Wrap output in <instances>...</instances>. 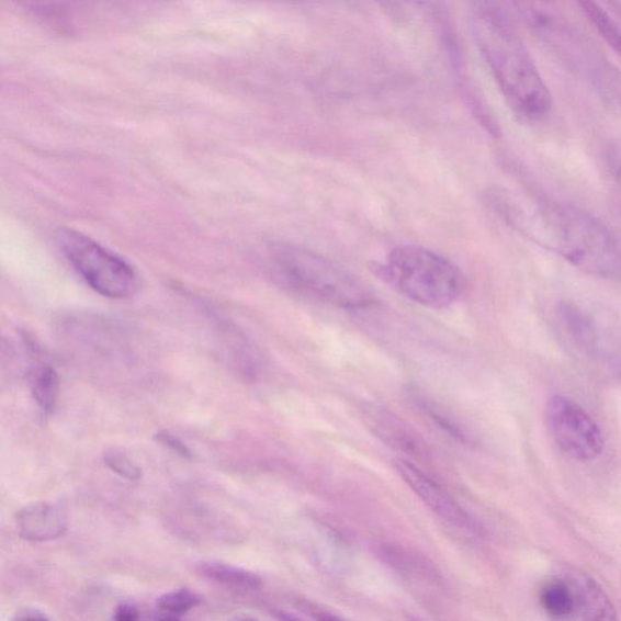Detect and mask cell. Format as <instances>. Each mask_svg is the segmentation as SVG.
<instances>
[{
	"instance_id": "obj_15",
	"label": "cell",
	"mask_w": 621,
	"mask_h": 621,
	"mask_svg": "<svg viewBox=\"0 0 621 621\" xmlns=\"http://www.w3.org/2000/svg\"><path fill=\"white\" fill-rule=\"evenodd\" d=\"M579 7L600 37L621 59V27L618 22L595 2H580Z\"/></svg>"
},
{
	"instance_id": "obj_1",
	"label": "cell",
	"mask_w": 621,
	"mask_h": 621,
	"mask_svg": "<svg viewBox=\"0 0 621 621\" xmlns=\"http://www.w3.org/2000/svg\"><path fill=\"white\" fill-rule=\"evenodd\" d=\"M493 205L517 233L573 267L594 274H613L620 252L611 232L577 206L531 193L500 191Z\"/></svg>"
},
{
	"instance_id": "obj_21",
	"label": "cell",
	"mask_w": 621,
	"mask_h": 621,
	"mask_svg": "<svg viewBox=\"0 0 621 621\" xmlns=\"http://www.w3.org/2000/svg\"><path fill=\"white\" fill-rule=\"evenodd\" d=\"M317 621H342L338 617L331 616L326 612H320L315 614Z\"/></svg>"
},
{
	"instance_id": "obj_12",
	"label": "cell",
	"mask_w": 621,
	"mask_h": 621,
	"mask_svg": "<svg viewBox=\"0 0 621 621\" xmlns=\"http://www.w3.org/2000/svg\"><path fill=\"white\" fill-rule=\"evenodd\" d=\"M409 395L413 405L418 408L422 416L427 418L437 430L460 444L471 443L470 436L462 425L458 424L450 414L445 413L439 405H436L433 400L414 389Z\"/></svg>"
},
{
	"instance_id": "obj_7",
	"label": "cell",
	"mask_w": 621,
	"mask_h": 621,
	"mask_svg": "<svg viewBox=\"0 0 621 621\" xmlns=\"http://www.w3.org/2000/svg\"><path fill=\"white\" fill-rule=\"evenodd\" d=\"M395 466L413 493H416L417 497L445 524L468 538L485 535L483 527L475 517L418 465L410 463L407 459H399Z\"/></svg>"
},
{
	"instance_id": "obj_24",
	"label": "cell",
	"mask_w": 621,
	"mask_h": 621,
	"mask_svg": "<svg viewBox=\"0 0 621 621\" xmlns=\"http://www.w3.org/2000/svg\"><path fill=\"white\" fill-rule=\"evenodd\" d=\"M618 176H619V179H620V182H621V166L619 167Z\"/></svg>"
},
{
	"instance_id": "obj_22",
	"label": "cell",
	"mask_w": 621,
	"mask_h": 621,
	"mask_svg": "<svg viewBox=\"0 0 621 621\" xmlns=\"http://www.w3.org/2000/svg\"><path fill=\"white\" fill-rule=\"evenodd\" d=\"M148 621H180V620L178 617L160 613V616L149 619Z\"/></svg>"
},
{
	"instance_id": "obj_18",
	"label": "cell",
	"mask_w": 621,
	"mask_h": 621,
	"mask_svg": "<svg viewBox=\"0 0 621 621\" xmlns=\"http://www.w3.org/2000/svg\"><path fill=\"white\" fill-rule=\"evenodd\" d=\"M155 439L159 444L168 448V450L177 453L179 456L188 460L193 459L192 451L190 450L188 444H185V442H182L179 439L178 436L172 434L169 431H159L156 434Z\"/></svg>"
},
{
	"instance_id": "obj_4",
	"label": "cell",
	"mask_w": 621,
	"mask_h": 621,
	"mask_svg": "<svg viewBox=\"0 0 621 621\" xmlns=\"http://www.w3.org/2000/svg\"><path fill=\"white\" fill-rule=\"evenodd\" d=\"M379 274L409 301L430 308L453 305L466 287L465 275L456 264L419 246L391 250Z\"/></svg>"
},
{
	"instance_id": "obj_3",
	"label": "cell",
	"mask_w": 621,
	"mask_h": 621,
	"mask_svg": "<svg viewBox=\"0 0 621 621\" xmlns=\"http://www.w3.org/2000/svg\"><path fill=\"white\" fill-rule=\"evenodd\" d=\"M272 270L292 290L341 308H364L375 297L361 280L336 262L295 246H275L270 252Z\"/></svg>"
},
{
	"instance_id": "obj_8",
	"label": "cell",
	"mask_w": 621,
	"mask_h": 621,
	"mask_svg": "<svg viewBox=\"0 0 621 621\" xmlns=\"http://www.w3.org/2000/svg\"><path fill=\"white\" fill-rule=\"evenodd\" d=\"M18 532L29 542H49L65 534L67 521L64 512L50 503H33L15 515Z\"/></svg>"
},
{
	"instance_id": "obj_10",
	"label": "cell",
	"mask_w": 621,
	"mask_h": 621,
	"mask_svg": "<svg viewBox=\"0 0 621 621\" xmlns=\"http://www.w3.org/2000/svg\"><path fill=\"white\" fill-rule=\"evenodd\" d=\"M569 584L577 596L583 621H620L611 598L589 574L575 572Z\"/></svg>"
},
{
	"instance_id": "obj_20",
	"label": "cell",
	"mask_w": 621,
	"mask_h": 621,
	"mask_svg": "<svg viewBox=\"0 0 621 621\" xmlns=\"http://www.w3.org/2000/svg\"><path fill=\"white\" fill-rule=\"evenodd\" d=\"M14 621H50L47 617L43 616L39 612H21Z\"/></svg>"
},
{
	"instance_id": "obj_5",
	"label": "cell",
	"mask_w": 621,
	"mask_h": 621,
	"mask_svg": "<svg viewBox=\"0 0 621 621\" xmlns=\"http://www.w3.org/2000/svg\"><path fill=\"white\" fill-rule=\"evenodd\" d=\"M56 240L80 278L102 296L129 297L139 286V278L131 263L87 235L72 228H60Z\"/></svg>"
},
{
	"instance_id": "obj_6",
	"label": "cell",
	"mask_w": 621,
	"mask_h": 621,
	"mask_svg": "<svg viewBox=\"0 0 621 621\" xmlns=\"http://www.w3.org/2000/svg\"><path fill=\"white\" fill-rule=\"evenodd\" d=\"M545 422L551 440L568 458L588 463L603 453L602 430L577 402L565 396L551 397Z\"/></svg>"
},
{
	"instance_id": "obj_19",
	"label": "cell",
	"mask_w": 621,
	"mask_h": 621,
	"mask_svg": "<svg viewBox=\"0 0 621 621\" xmlns=\"http://www.w3.org/2000/svg\"><path fill=\"white\" fill-rule=\"evenodd\" d=\"M140 612L132 603H121L114 612L113 621H139Z\"/></svg>"
},
{
	"instance_id": "obj_2",
	"label": "cell",
	"mask_w": 621,
	"mask_h": 621,
	"mask_svg": "<svg viewBox=\"0 0 621 621\" xmlns=\"http://www.w3.org/2000/svg\"><path fill=\"white\" fill-rule=\"evenodd\" d=\"M470 22L478 50L512 110L527 120L545 117L552 109L550 90L508 11L496 3H476Z\"/></svg>"
},
{
	"instance_id": "obj_11",
	"label": "cell",
	"mask_w": 621,
	"mask_h": 621,
	"mask_svg": "<svg viewBox=\"0 0 621 621\" xmlns=\"http://www.w3.org/2000/svg\"><path fill=\"white\" fill-rule=\"evenodd\" d=\"M540 605L554 621H569L578 613L577 596L572 585L562 580H552L540 591Z\"/></svg>"
},
{
	"instance_id": "obj_9",
	"label": "cell",
	"mask_w": 621,
	"mask_h": 621,
	"mask_svg": "<svg viewBox=\"0 0 621 621\" xmlns=\"http://www.w3.org/2000/svg\"><path fill=\"white\" fill-rule=\"evenodd\" d=\"M368 424L371 425L372 431L384 443L393 447L402 453L410 458H427L428 450L420 437L414 432L408 425L400 420L395 414L385 409H376L370 411Z\"/></svg>"
},
{
	"instance_id": "obj_16",
	"label": "cell",
	"mask_w": 621,
	"mask_h": 621,
	"mask_svg": "<svg viewBox=\"0 0 621 621\" xmlns=\"http://www.w3.org/2000/svg\"><path fill=\"white\" fill-rule=\"evenodd\" d=\"M202 603L201 597L190 589L167 592L158 598L157 608L160 613L180 617L192 611Z\"/></svg>"
},
{
	"instance_id": "obj_17",
	"label": "cell",
	"mask_w": 621,
	"mask_h": 621,
	"mask_svg": "<svg viewBox=\"0 0 621 621\" xmlns=\"http://www.w3.org/2000/svg\"><path fill=\"white\" fill-rule=\"evenodd\" d=\"M103 463H105L112 473L126 481L136 482L142 478V468L137 466L128 455L122 452H106L105 455H103Z\"/></svg>"
},
{
	"instance_id": "obj_23",
	"label": "cell",
	"mask_w": 621,
	"mask_h": 621,
	"mask_svg": "<svg viewBox=\"0 0 621 621\" xmlns=\"http://www.w3.org/2000/svg\"><path fill=\"white\" fill-rule=\"evenodd\" d=\"M229 621H259L256 618H251V617H235L234 619L229 620Z\"/></svg>"
},
{
	"instance_id": "obj_14",
	"label": "cell",
	"mask_w": 621,
	"mask_h": 621,
	"mask_svg": "<svg viewBox=\"0 0 621 621\" xmlns=\"http://www.w3.org/2000/svg\"><path fill=\"white\" fill-rule=\"evenodd\" d=\"M197 571L206 579L239 589L258 590L262 586V579L256 573L222 562H201Z\"/></svg>"
},
{
	"instance_id": "obj_13",
	"label": "cell",
	"mask_w": 621,
	"mask_h": 621,
	"mask_svg": "<svg viewBox=\"0 0 621 621\" xmlns=\"http://www.w3.org/2000/svg\"><path fill=\"white\" fill-rule=\"evenodd\" d=\"M31 394L39 410L49 416L59 400L60 377L48 364L34 368L31 375Z\"/></svg>"
}]
</instances>
